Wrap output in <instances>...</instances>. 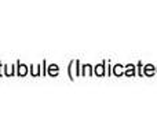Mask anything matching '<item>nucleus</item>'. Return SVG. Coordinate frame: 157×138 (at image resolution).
<instances>
[{
    "label": "nucleus",
    "mask_w": 157,
    "mask_h": 138,
    "mask_svg": "<svg viewBox=\"0 0 157 138\" xmlns=\"http://www.w3.org/2000/svg\"><path fill=\"white\" fill-rule=\"evenodd\" d=\"M97 73H98V75H102V73H103V70H102V66H98V68H97Z\"/></svg>",
    "instance_id": "obj_1"
}]
</instances>
